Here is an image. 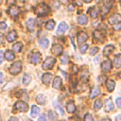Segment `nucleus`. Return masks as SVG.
Returning <instances> with one entry per match:
<instances>
[{"mask_svg":"<svg viewBox=\"0 0 121 121\" xmlns=\"http://www.w3.org/2000/svg\"><path fill=\"white\" fill-rule=\"evenodd\" d=\"M84 121H94V118L90 113H86L84 116Z\"/></svg>","mask_w":121,"mask_h":121,"instance_id":"nucleus-36","label":"nucleus"},{"mask_svg":"<svg viewBox=\"0 0 121 121\" xmlns=\"http://www.w3.org/2000/svg\"><path fill=\"white\" fill-rule=\"evenodd\" d=\"M22 80H23V83H24L25 85H27V84L30 83V81H31V77H30L28 74H25V75L23 76Z\"/></svg>","mask_w":121,"mask_h":121,"instance_id":"nucleus-30","label":"nucleus"},{"mask_svg":"<svg viewBox=\"0 0 121 121\" xmlns=\"http://www.w3.org/2000/svg\"><path fill=\"white\" fill-rule=\"evenodd\" d=\"M101 107H102V102H101V100L96 99V100L95 101V104H94V109H95V111H98V110L101 109Z\"/></svg>","mask_w":121,"mask_h":121,"instance_id":"nucleus-32","label":"nucleus"},{"mask_svg":"<svg viewBox=\"0 0 121 121\" xmlns=\"http://www.w3.org/2000/svg\"><path fill=\"white\" fill-rule=\"evenodd\" d=\"M41 58L42 57H41V54L39 52H34L29 56V60H30V62H32L34 64H37V63L40 62Z\"/></svg>","mask_w":121,"mask_h":121,"instance_id":"nucleus-5","label":"nucleus"},{"mask_svg":"<svg viewBox=\"0 0 121 121\" xmlns=\"http://www.w3.org/2000/svg\"><path fill=\"white\" fill-rule=\"evenodd\" d=\"M114 65L115 67H121V54H117L114 57Z\"/></svg>","mask_w":121,"mask_h":121,"instance_id":"nucleus-24","label":"nucleus"},{"mask_svg":"<svg viewBox=\"0 0 121 121\" xmlns=\"http://www.w3.org/2000/svg\"><path fill=\"white\" fill-rule=\"evenodd\" d=\"M51 51H52L53 54H55L57 56L60 55L62 53V46L60 44H54L52 46V48H51Z\"/></svg>","mask_w":121,"mask_h":121,"instance_id":"nucleus-9","label":"nucleus"},{"mask_svg":"<svg viewBox=\"0 0 121 121\" xmlns=\"http://www.w3.org/2000/svg\"><path fill=\"white\" fill-rule=\"evenodd\" d=\"M63 121H65V120H63Z\"/></svg>","mask_w":121,"mask_h":121,"instance_id":"nucleus-53","label":"nucleus"},{"mask_svg":"<svg viewBox=\"0 0 121 121\" xmlns=\"http://www.w3.org/2000/svg\"><path fill=\"white\" fill-rule=\"evenodd\" d=\"M68 8H69V10H71V11H72V10L74 9H73V6H72V5H70V6L68 7Z\"/></svg>","mask_w":121,"mask_h":121,"instance_id":"nucleus-50","label":"nucleus"},{"mask_svg":"<svg viewBox=\"0 0 121 121\" xmlns=\"http://www.w3.org/2000/svg\"><path fill=\"white\" fill-rule=\"evenodd\" d=\"M39 112H40L39 107H37V106L33 105V106L31 107V113H30L31 117H36V116H37V114L39 113Z\"/></svg>","mask_w":121,"mask_h":121,"instance_id":"nucleus-23","label":"nucleus"},{"mask_svg":"<svg viewBox=\"0 0 121 121\" xmlns=\"http://www.w3.org/2000/svg\"><path fill=\"white\" fill-rule=\"evenodd\" d=\"M88 79H89V73H88L87 70H85V71H83L82 74H81V81H82L83 83H86V82L88 81Z\"/></svg>","mask_w":121,"mask_h":121,"instance_id":"nucleus-27","label":"nucleus"},{"mask_svg":"<svg viewBox=\"0 0 121 121\" xmlns=\"http://www.w3.org/2000/svg\"><path fill=\"white\" fill-rule=\"evenodd\" d=\"M113 50H114V46L112 45V44H108V45H106V46L104 47L103 53H104L105 56H110V55L112 53Z\"/></svg>","mask_w":121,"mask_h":121,"instance_id":"nucleus-12","label":"nucleus"},{"mask_svg":"<svg viewBox=\"0 0 121 121\" xmlns=\"http://www.w3.org/2000/svg\"><path fill=\"white\" fill-rule=\"evenodd\" d=\"M121 22V15L120 14H113L109 18V23L112 25H117Z\"/></svg>","mask_w":121,"mask_h":121,"instance_id":"nucleus-6","label":"nucleus"},{"mask_svg":"<svg viewBox=\"0 0 121 121\" xmlns=\"http://www.w3.org/2000/svg\"><path fill=\"white\" fill-rule=\"evenodd\" d=\"M120 5H121V1H120Z\"/></svg>","mask_w":121,"mask_h":121,"instance_id":"nucleus-52","label":"nucleus"},{"mask_svg":"<svg viewBox=\"0 0 121 121\" xmlns=\"http://www.w3.org/2000/svg\"><path fill=\"white\" fill-rule=\"evenodd\" d=\"M54 105H56V107H57V108H58V109L60 110V113H61V114L63 115V114H64V112H63V110H62V108H61V107H60V105H59V104H58L57 102H54Z\"/></svg>","mask_w":121,"mask_h":121,"instance_id":"nucleus-39","label":"nucleus"},{"mask_svg":"<svg viewBox=\"0 0 121 121\" xmlns=\"http://www.w3.org/2000/svg\"><path fill=\"white\" fill-rule=\"evenodd\" d=\"M38 121H46V118H45V116H44V115H41V116L39 117Z\"/></svg>","mask_w":121,"mask_h":121,"instance_id":"nucleus-43","label":"nucleus"},{"mask_svg":"<svg viewBox=\"0 0 121 121\" xmlns=\"http://www.w3.org/2000/svg\"><path fill=\"white\" fill-rule=\"evenodd\" d=\"M66 110L68 112H74L76 111V106H75V103L73 100H70L66 103Z\"/></svg>","mask_w":121,"mask_h":121,"instance_id":"nucleus-13","label":"nucleus"},{"mask_svg":"<svg viewBox=\"0 0 121 121\" xmlns=\"http://www.w3.org/2000/svg\"><path fill=\"white\" fill-rule=\"evenodd\" d=\"M22 46H23L22 43L18 42V43H15L13 44V46H12V49H13V51H14V52L18 53V52H20V50H21Z\"/></svg>","mask_w":121,"mask_h":121,"instance_id":"nucleus-29","label":"nucleus"},{"mask_svg":"<svg viewBox=\"0 0 121 121\" xmlns=\"http://www.w3.org/2000/svg\"><path fill=\"white\" fill-rule=\"evenodd\" d=\"M78 22L80 25H86L87 22H88V18H87L86 15L81 14V15L78 16Z\"/></svg>","mask_w":121,"mask_h":121,"instance_id":"nucleus-20","label":"nucleus"},{"mask_svg":"<svg viewBox=\"0 0 121 121\" xmlns=\"http://www.w3.org/2000/svg\"><path fill=\"white\" fill-rule=\"evenodd\" d=\"M34 22H35V20L33 18H30V19H28L26 21V27H27L28 30H30V31H33L34 30V26H35V23Z\"/></svg>","mask_w":121,"mask_h":121,"instance_id":"nucleus-16","label":"nucleus"},{"mask_svg":"<svg viewBox=\"0 0 121 121\" xmlns=\"http://www.w3.org/2000/svg\"><path fill=\"white\" fill-rule=\"evenodd\" d=\"M106 86H107L108 91L112 92V91L114 89V87H115V82H114L112 79H108L107 82H106Z\"/></svg>","mask_w":121,"mask_h":121,"instance_id":"nucleus-19","label":"nucleus"},{"mask_svg":"<svg viewBox=\"0 0 121 121\" xmlns=\"http://www.w3.org/2000/svg\"><path fill=\"white\" fill-rule=\"evenodd\" d=\"M16 36H17V34H16V32H15L14 30L9 31V32L8 33V35H7V40H8V42H13V41L15 40Z\"/></svg>","mask_w":121,"mask_h":121,"instance_id":"nucleus-18","label":"nucleus"},{"mask_svg":"<svg viewBox=\"0 0 121 121\" xmlns=\"http://www.w3.org/2000/svg\"><path fill=\"white\" fill-rule=\"evenodd\" d=\"M112 61L110 60H104L102 62V64H101V68H102V70L104 72H109L112 69Z\"/></svg>","mask_w":121,"mask_h":121,"instance_id":"nucleus-7","label":"nucleus"},{"mask_svg":"<svg viewBox=\"0 0 121 121\" xmlns=\"http://www.w3.org/2000/svg\"><path fill=\"white\" fill-rule=\"evenodd\" d=\"M48 116H49V118H50L51 120H56V119H57V117H58V115H57L56 112H53V111H50V112H49Z\"/></svg>","mask_w":121,"mask_h":121,"instance_id":"nucleus-34","label":"nucleus"},{"mask_svg":"<svg viewBox=\"0 0 121 121\" xmlns=\"http://www.w3.org/2000/svg\"><path fill=\"white\" fill-rule=\"evenodd\" d=\"M9 121H18V118L17 117H11V118H9Z\"/></svg>","mask_w":121,"mask_h":121,"instance_id":"nucleus-47","label":"nucleus"},{"mask_svg":"<svg viewBox=\"0 0 121 121\" xmlns=\"http://www.w3.org/2000/svg\"><path fill=\"white\" fill-rule=\"evenodd\" d=\"M68 62H69L68 55H67V54H63V55L60 57V63H61V64H67Z\"/></svg>","mask_w":121,"mask_h":121,"instance_id":"nucleus-31","label":"nucleus"},{"mask_svg":"<svg viewBox=\"0 0 121 121\" xmlns=\"http://www.w3.org/2000/svg\"><path fill=\"white\" fill-rule=\"evenodd\" d=\"M5 57H6V59H7L8 60H14V58H15V55H14L11 51L7 50V51H6V53H5Z\"/></svg>","mask_w":121,"mask_h":121,"instance_id":"nucleus-26","label":"nucleus"},{"mask_svg":"<svg viewBox=\"0 0 121 121\" xmlns=\"http://www.w3.org/2000/svg\"><path fill=\"white\" fill-rule=\"evenodd\" d=\"M54 26H55V22H54L53 20L48 21V22L46 23V25H45V28H46V29H48V30L53 29V28H54Z\"/></svg>","mask_w":121,"mask_h":121,"instance_id":"nucleus-33","label":"nucleus"},{"mask_svg":"<svg viewBox=\"0 0 121 121\" xmlns=\"http://www.w3.org/2000/svg\"><path fill=\"white\" fill-rule=\"evenodd\" d=\"M0 58H1V59H0V62L2 63V62H3V60H4V52H3L2 50L0 51Z\"/></svg>","mask_w":121,"mask_h":121,"instance_id":"nucleus-42","label":"nucleus"},{"mask_svg":"<svg viewBox=\"0 0 121 121\" xmlns=\"http://www.w3.org/2000/svg\"><path fill=\"white\" fill-rule=\"evenodd\" d=\"M78 67L74 65V66H73V73H77V72H78Z\"/></svg>","mask_w":121,"mask_h":121,"instance_id":"nucleus-46","label":"nucleus"},{"mask_svg":"<svg viewBox=\"0 0 121 121\" xmlns=\"http://www.w3.org/2000/svg\"><path fill=\"white\" fill-rule=\"evenodd\" d=\"M97 52H98V48L97 47H93V48L90 49V55H92V56L95 55Z\"/></svg>","mask_w":121,"mask_h":121,"instance_id":"nucleus-38","label":"nucleus"},{"mask_svg":"<svg viewBox=\"0 0 121 121\" xmlns=\"http://www.w3.org/2000/svg\"><path fill=\"white\" fill-rule=\"evenodd\" d=\"M87 39H88V35L85 32L81 31V32L78 33V43H83L84 42L87 41Z\"/></svg>","mask_w":121,"mask_h":121,"instance_id":"nucleus-11","label":"nucleus"},{"mask_svg":"<svg viewBox=\"0 0 121 121\" xmlns=\"http://www.w3.org/2000/svg\"><path fill=\"white\" fill-rule=\"evenodd\" d=\"M6 27H7V24L5 22H1L0 23V29L4 30V29H6Z\"/></svg>","mask_w":121,"mask_h":121,"instance_id":"nucleus-40","label":"nucleus"},{"mask_svg":"<svg viewBox=\"0 0 121 121\" xmlns=\"http://www.w3.org/2000/svg\"><path fill=\"white\" fill-rule=\"evenodd\" d=\"M113 109V103L111 98H107L105 101V112H110Z\"/></svg>","mask_w":121,"mask_h":121,"instance_id":"nucleus-15","label":"nucleus"},{"mask_svg":"<svg viewBox=\"0 0 121 121\" xmlns=\"http://www.w3.org/2000/svg\"><path fill=\"white\" fill-rule=\"evenodd\" d=\"M39 43H40V45H41L42 47L46 48V47L48 46L49 41H48V39H46V38H41V39L39 40Z\"/></svg>","mask_w":121,"mask_h":121,"instance_id":"nucleus-21","label":"nucleus"},{"mask_svg":"<svg viewBox=\"0 0 121 121\" xmlns=\"http://www.w3.org/2000/svg\"><path fill=\"white\" fill-rule=\"evenodd\" d=\"M14 107H15L16 110H18V111H20V112H26V111L28 110L27 104H26V102H24V101H17V102L15 103Z\"/></svg>","mask_w":121,"mask_h":121,"instance_id":"nucleus-4","label":"nucleus"},{"mask_svg":"<svg viewBox=\"0 0 121 121\" xmlns=\"http://www.w3.org/2000/svg\"><path fill=\"white\" fill-rule=\"evenodd\" d=\"M116 104H117V106L119 107V108H121V97H118V98H116Z\"/></svg>","mask_w":121,"mask_h":121,"instance_id":"nucleus-41","label":"nucleus"},{"mask_svg":"<svg viewBox=\"0 0 121 121\" xmlns=\"http://www.w3.org/2000/svg\"><path fill=\"white\" fill-rule=\"evenodd\" d=\"M36 101L38 102V104L43 105V104L45 103V96L43 95H42V94L41 95H38L37 97H36Z\"/></svg>","mask_w":121,"mask_h":121,"instance_id":"nucleus-28","label":"nucleus"},{"mask_svg":"<svg viewBox=\"0 0 121 121\" xmlns=\"http://www.w3.org/2000/svg\"><path fill=\"white\" fill-rule=\"evenodd\" d=\"M4 81V75L3 73H0V83H3Z\"/></svg>","mask_w":121,"mask_h":121,"instance_id":"nucleus-45","label":"nucleus"},{"mask_svg":"<svg viewBox=\"0 0 121 121\" xmlns=\"http://www.w3.org/2000/svg\"><path fill=\"white\" fill-rule=\"evenodd\" d=\"M119 76H120V78H121V72H120V73H119Z\"/></svg>","mask_w":121,"mask_h":121,"instance_id":"nucleus-51","label":"nucleus"},{"mask_svg":"<svg viewBox=\"0 0 121 121\" xmlns=\"http://www.w3.org/2000/svg\"><path fill=\"white\" fill-rule=\"evenodd\" d=\"M67 29H68V25H67L65 22H61V23L59 25V26H58L57 33H58V34H63Z\"/></svg>","mask_w":121,"mask_h":121,"instance_id":"nucleus-8","label":"nucleus"},{"mask_svg":"<svg viewBox=\"0 0 121 121\" xmlns=\"http://www.w3.org/2000/svg\"><path fill=\"white\" fill-rule=\"evenodd\" d=\"M19 8L18 7H16V6H12V7H10L9 9H8V12H9V14L10 15V16H12V17H14V16H17L18 14H19Z\"/></svg>","mask_w":121,"mask_h":121,"instance_id":"nucleus-10","label":"nucleus"},{"mask_svg":"<svg viewBox=\"0 0 121 121\" xmlns=\"http://www.w3.org/2000/svg\"><path fill=\"white\" fill-rule=\"evenodd\" d=\"M87 48H88V45H87V44L80 45V46H79V51H80V53H85L86 50H87Z\"/></svg>","mask_w":121,"mask_h":121,"instance_id":"nucleus-37","label":"nucleus"},{"mask_svg":"<svg viewBox=\"0 0 121 121\" xmlns=\"http://www.w3.org/2000/svg\"><path fill=\"white\" fill-rule=\"evenodd\" d=\"M51 78H52V75L50 73H45V74L43 75L42 80H43V82L44 84H48L50 82V80H51Z\"/></svg>","mask_w":121,"mask_h":121,"instance_id":"nucleus-17","label":"nucleus"},{"mask_svg":"<svg viewBox=\"0 0 121 121\" xmlns=\"http://www.w3.org/2000/svg\"><path fill=\"white\" fill-rule=\"evenodd\" d=\"M55 62H56L55 58H53V57H47L45 59V60L43 61V69H44V70L51 69L53 67V65L55 64Z\"/></svg>","mask_w":121,"mask_h":121,"instance_id":"nucleus-3","label":"nucleus"},{"mask_svg":"<svg viewBox=\"0 0 121 121\" xmlns=\"http://www.w3.org/2000/svg\"><path fill=\"white\" fill-rule=\"evenodd\" d=\"M114 28H115L116 30H118V29H121V23H119V24L115 25V26H114Z\"/></svg>","mask_w":121,"mask_h":121,"instance_id":"nucleus-44","label":"nucleus"},{"mask_svg":"<svg viewBox=\"0 0 121 121\" xmlns=\"http://www.w3.org/2000/svg\"><path fill=\"white\" fill-rule=\"evenodd\" d=\"M100 121H111L109 118H103V119H101Z\"/></svg>","mask_w":121,"mask_h":121,"instance_id":"nucleus-49","label":"nucleus"},{"mask_svg":"<svg viewBox=\"0 0 121 121\" xmlns=\"http://www.w3.org/2000/svg\"><path fill=\"white\" fill-rule=\"evenodd\" d=\"M94 37L96 39H101V38H103V35L101 34V32L99 30H95L94 31Z\"/></svg>","mask_w":121,"mask_h":121,"instance_id":"nucleus-35","label":"nucleus"},{"mask_svg":"<svg viewBox=\"0 0 121 121\" xmlns=\"http://www.w3.org/2000/svg\"><path fill=\"white\" fill-rule=\"evenodd\" d=\"M115 121H121V115H117L115 118Z\"/></svg>","mask_w":121,"mask_h":121,"instance_id":"nucleus-48","label":"nucleus"},{"mask_svg":"<svg viewBox=\"0 0 121 121\" xmlns=\"http://www.w3.org/2000/svg\"><path fill=\"white\" fill-rule=\"evenodd\" d=\"M52 86H53L55 89H60V86H61V78H60V77H55L54 79H53Z\"/></svg>","mask_w":121,"mask_h":121,"instance_id":"nucleus-14","label":"nucleus"},{"mask_svg":"<svg viewBox=\"0 0 121 121\" xmlns=\"http://www.w3.org/2000/svg\"><path fill=\"white\" fill-rule=\"evenodd\" d=\"M49 11H50V9H49V7H48L45 3H41V4H39V5L36 7V9H35V12H36V14L39 15V16L47 15V14L49 13Z\"/></svg>","mask_w":121,"mask_h":121,"instance_id":"nucleus-1","label":"nucleus"},{"mask_svg":"<svg viewBox=\"0 0 121 121\" xmlns=\"http://www.w3.org/2000/svg\"><path fill=\"white\" fill-rule=\"evenodd\" d=\"M21 70H22V62H21L20 60H17V61H15V62L10 66V68H9V73H10L11 75H17V74H19V73L21 72Z\"/></svg>","mask_w":121,"mask_h":121,"instance_id":"nucleus-2","label":"nucleus"},{"mask_svg":"<svg viewBox=\"0 0 121 121\" xmlns=\"http://www.w3.org/2000/svg\"><path fill=\"white\" fill-rule=\"evenodd\" d=\"M98 9L95 8V7H93V8H91L90 9H89V13L91 14V17L92 18H96V16H97V14H98Z\"/></svg>","mask_w":121,"mask_h":121,"instance_id":"nucleus-22","label":"nucleus"},{"mask_svg":"<svg viewBox=\"0 0 121 121\" xmlns=\"http://www.w3.org/2000/svg\"><path fill=\"white\" fill-rule=\"evenodd\" d=\"M99 93H100L99 88H98V87H94V88L92 89V91H91L90 97H91V98H94L95 96H96L97 95H99Z\"/></svg>","mask_w":121,"mask_h":121,"instance_id":"nucleus-25","label":"nucleus"}]
</instances>
